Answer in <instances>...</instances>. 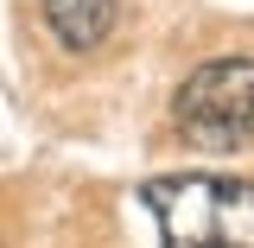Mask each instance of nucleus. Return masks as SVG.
<instances>
[{"instance_id": "nucleus-3", "label": "nucleus", "mask_w": 254, "mask_h": 248, "mask_svg": "<svg viewBox=\"0 0 254 248\" xmlns=\"http://www.w3.org/2000/svg\"><path fill=\"white\" fill-rule=\"evenodd\" d=\"M38 13H45V32L76 58L108 45V32L121 26V0H45Z\"/></svg>"}, {"instance_id": "nucleus-2", "label": "nucleus", "mask_w": 254, "mask_h": 248, "mask_svg": "<svg viewBox=\"0 0 254 248\" xmlns=\"http://www.w3.org/2000/svg\"><path fill=\"white\" fill-rule=\"evenodd\" d=\"M172 127L190 147L222 153L254 140V58H210L172 95Z\"/></svg>"}, {"instance_id": "nucleus-1", "label": "nucleus", "mask_w": 254, "mask_h": 248, "mask_svg": "<svg viewBox=\"0 0 254 248\" xmlns=\"http://www.w3.org/2000/svg\"><path fill=\"white\" fill-rule=\"evenodd\" d=\"M140 204L159 223V248H254V185L248 178H146Z\"/></svg>"}]
</instances>
